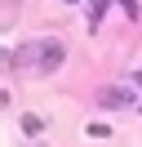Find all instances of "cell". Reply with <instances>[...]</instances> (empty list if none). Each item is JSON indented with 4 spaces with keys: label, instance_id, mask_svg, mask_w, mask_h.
<instances>
[{
    "label": "cell",
    "instance_id": "cell-1",
    "mask_svg": "<svg viewBox=\"0 0 142 147\" xmlns=\"http://www.w3.org/2000/svg\"><path fill=\"white\" fill-rule=\"evenodd\" d=\"M58 67H62V40H40V45H36V71L53 76Z\"/></svg>",
    "mask_w": 142,
    "mask_h": 147
},
{
    "label": "cell",
    "instance_id": "cell-2",
    "mask_svg": "<svg viewBox=\"0 0 142 147\" xmlns=\"http://www.w3.org/2000/svg\"><path fill=\"white\" fill-rule=\"evenodd\" d=\"M129 98H133V89H120V85H111V89L98 94V102H102V107H124Z\"/></svg>",
    "mask_w": 142,
    "mask_h": 147
},
{
    "label": "cell",
    "instance_id": "cell-3",
    "mask_svg": "<svg viewBox=\"0 0 142 147\" xmlns=\"http://www.w3.org/2000/svg\"><path fill=\"white\" fill-rule=\"evenodd\" d=\"M107 5H111V0H89V27H98V22H102Z\"/></svg>",
    "mask_w": 142,
    "mask_h": 147
},
{
    "label": "cell",
    "instance_id": "cell-4",
    "mask_svg": "<svg viewBox=\"0 0 142 147\" xmlns=\"http://www.w3.org/2000/svg\"><path fill=\"white\" fill-rule=\"evenodd\" d=\"M120 9H124V18H138V0H120Z\"/></svg>",
    "mask_w": 142,
    "mask_h": 147
},
{
    "label": "cell",
    "instance_id": "cell-5",
    "mask_svg": "<svg viewBox=\"0 0 142 147\" xmlns=\"http://www.w3.org/2000/svg\"><path fill=\"white\" fill-rule=\"evenodd\" d=\"M133 85H138V89H142V71H133Z\"/></svg>",
    "mask_w": 142,
    "mask_h": 147
},
{
    "label": "cell",
    "instance_id": "cell-6",
    "mask_svg": "<svg viewBox=\"0 0 142 147\" xmlns=\"http://www.w3.org/2000/svg\"><path fill=\"white\" fill-rule=\"evenodd\" d=\"M67 5H76V0H67Z\"/></svg>",
    "mask_w": 142,
    "mask_h": 147
}]
</instances>
